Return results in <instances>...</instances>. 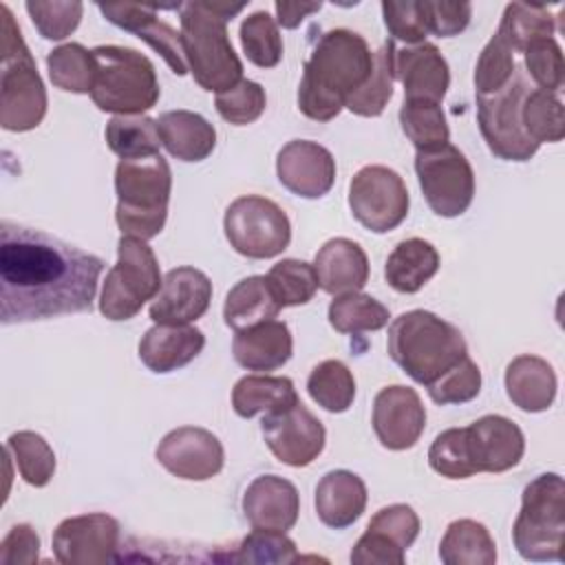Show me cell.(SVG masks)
<instances>
[{
	"mask_svg": "<svg viewBox=\"0 0 565 565\" xmlns=\"http://www.w3.org/2000/svg\"><path fill=\"white\" fill-rule=\"evenodd\" d=\"M104 260L11 221L0 223L2 324L90 311Z\"/></svg>",
	"mask_w": 565,
	"mask_h": 565,
	"instance_id": "obj_1",
	"label": "cell"
},
{
	"mask_svg": "<svg viewBox=\"0 0 565 565\" xmlns=\"http://www.w3.org/2000/svg\"><path fill=\"white\" fill-rule=\"evenodd\" d=\"M375 55L366 40L349 29L324 31L302 68L298 108L313 121H331L344 102L366 84Z\"/></svg>",
	"mask_w": 565,
	"mask_h": 565,
	"instance_id": "obj_2",
	"label": "cell"
},
{
	"mask_svg": "<svg viewBox=\"0 0 565 565\" xmlns=\"http://www.w3.org/2000/svg\"><path fill=\"white\" fill-rule=\"evenodd\" d=\"M245 9V2H181V44L188 71L210 93H223L243 79V62L234 53L227 22Z\"/></svg>",
	"mask_w": 565,
	"mask_h": 565,
	"instance_id": "obj_3",
	"label": "cell"
},
{
	"mask_svg": "<svg viewBox=\"0 0 565 565\" xmlns=\"http://www.w3.org/2000/svg\"><path fill=\"white\" fill-rule=\"evenodd\" d=\"M386 349L391 360L424 386L437 382L468 355L461 331L426 309L397 316L388 327Z\"/></svg>",
	"mask_w": 565,
	"mask_h": 565,
	"instance_id": "obj_4",
	"label": "cell"
},
{
	"mask_svg": "<svg viewBox=\"0 0 565 565\" xmlns=\"http://www.w3.org/2000/svg\"><path fill=\"white\" fill-rule=\"evenodd\" d=\"M172 172L161 154L121 159L115 168L117 210L115 221L121 236L154 238L168 218Z\"/></svg>",
	"mask_w": 565,
	"mask_h": 565,
	"instance_id": "obj_5",
	"label": "cell"
},
{
	"mask_svg": "<svg viewBox=\"0 0 565 565\" xmlns=\"http://www.w3.org/2000/svg\"><path fill=\"white\" fill-rule=\"evenodd\" d=\"M2 15V71H0V126L11 132H26L46 115V88L35 60L24 44L22 31L7 4Z\"/></svg>",
	"mask_w": 565,
	"mask_h": 565,
	"instance_id": "obj_6",
	"label": "cell"
},
{
	"mask_svg": "<svg viewBox=\"0 0 565 565\" xmlns=\"http://www.w3.org/2000/svg\"><path fill=\"white\" fill-rule=\"evenodd\" d=\"M97 77L90 99L104 113L141 115L150 110L161 95L152 62L135 49L102 44L93 49Z\"/></svg>",
	"mask_w": 565,
	"mask_h": 565,
	"instance_id": "obj_7",
	"label": "cell"
},
{
	"mask_svg": "<svg viewBox=\"0 0 565 565\" xmlns=\"http://www.w3.org/2000/svg\"><path fill=\"white\" fill-rule=\"evenodd\" d=\"M512 541L525 561L563 558L565 483L561 475L543 472L523 488Z\"/></svg>",
	"mask_w": 565,
	"mask_h": 565,
	"instance_id": "obj_8",
	"label": "cell"
},
{
	"mask_svg": "<svg viewBox=\"0 0 565 565\" xmlns=\"http://www.w3.org/2000/svg\"><path fill=\"white\" fill-rule=\"evenodd\" d=\"M163 285L159 260L152 247L135 236H121L117 243V263L108 269L99 311L108 320H130L152 300Z\"/></svg>",
	"mask_w": 565,
	"mask_h": 565,
	"instance_id": "obj_9",
	"label": "cell"
},
{
	"mask_svg": "<svg viewBox=\"0 0 565 565\" xmlns=\"http://www.w3.org/2000/svg\"><path fill=\"white\" fill-rule=\"evenodd\" d=\"M530 88V77L516 68L499 93L477 95L479 130L490 152L499 159L527 161L539 150V143L525 135L521 124V106Z\"/></svg>",
	"mask_w": 565,
	"mask_h": 565,
	"instance_id": "obj_10",
	"label": "cell"
},
{
	"mask_svg": "<svg viewBox=\"0 0 565 565\" xmlns=\"http://www.w3.org/2000/svg\"><path fill=\"white\" fill-rule=\"evenodd\" d=\"M225 238L247 258H274L291 241V223L285 210L271 199L245 194L230 203L223 216Z\"/></svg>",
	"mask_w": 565,
	"mask_h": 565,
	"instance_id": "obj_11",
	"label": "cell"
},
{
	"mask_svg": "<svg viewBox=\"0 0 565 565\" xmlns=\"http://www.w3.org/2000/svg\"><path fill=\"white\" fill-rule=\"evenodd\" d=\"M415 172L428 207L444 218L463 214L475 196V172L466 154L450 141L415 152Z\"/></svg>",
	"mask_w": 565,
	"mask_h": 565,
	"instance_id": "obj_12",
	"label": "cell"
},
{
	"mask_svg": "<svg viewBox=\"0 0 565 565\" xmlns=\"http://www.w3.org/2000/svg\"><path fill=\"white\" fill-rule=\"evenodd\" d=\"M408 203L404 179L386 166H364L349 183L353 218L375 234L395 230L406 218Z\"/></svg>",
	"mask_w": 565,
	"mask_h": 565,
	"instance_id": "obj_13",
	"label": "cell"
},
{
	"mask_svg": "<svg viewBox=\"0 0 565 565\" xmlns=\"http://www.w3.org/2000/svg\"><path fill=\"white\" fill-rule=\"evenodd\" d=\"M53 554L64 565H106L119 561V523L106 512L64 519L53 532Z\"/></svg>",
	"mask_w": 565,
	"mask_h": 565,
	"instance_id": "obj_14",
	"label": "cell"
},
{
	"mask_svg": "<svg viewBox=\"0 0 565 565\" xmlns=\"http://www.w3.org/2000/svg\"><path fill=\"white\" fill-rule=\"evenodd\" d=\"M260 433L271 455L291 468L309 466L324 448V426L302 402L269 413L260 422Z\"/></svg>",
	"mask_w": 565,
	"mask_h": 565,
	"instance_id": "obj_15",
	"label": "cell"
},
{
	"mask_svg": "<svg viewBox=\"0 0 565 565\" xmlns=\"http://www.w3.org/2000/svg\"><path fill=\"white\" fill-rule=\"evenodd\" d=\"M157 461L174 477L185 481H205L221 472L225 452L218 437L199 426H179L170 430L154 450Z\"/></svg>",
	"mask_w": 565,
	"mask_h": 565,
	"instance_id": "obj_16",
	"label": "cell"
},
{
	"mask_svg": "<svg viewBox=\"0 0 565 565\" xmlns=\"http://www.w3.org/2000/svg\"><path fill=\"white\" fill-rule=\"evenodd\" d=\"M386 44L391 73L393 79L402 82L404 99H428L441 104L450 84V71L439 49L430 42L397 46L388 40Z\"/></svg>",
	"mask_w": 565,
	"mask_h": 565,
	"instance_id": "obj_17",
	"label": "cell"
},
{
	"mask_svg": "<svg viewBox=\"0 0 565 565\" xmlns=\"http://www.w3.org/2000/svg\"><path fill=\"white\" fill-rule=\"evenodd\" d=\"M426 428V408L415 388L384 386L373 399V430L388 450L413 448Z\"/></svg>",
	"mask_w": 565,
	"mask_h": 565,
	"instance_id": "obj_18",
	"label": "cell"
},
{
	"mask_svg": "<svg viewBox=\"0 0 565 565\" xmlns=\"http://www.w3.org/2000/svg\"><path fill=\"white\" fill-rule=\"evenodd\" d=\"M276 174L291 194L320 199L333 188L335 159L316 141L294 139L280 148L276 157Z\"/></svg>",
	"mask_w": 565,
	"mask_h": 565,
	"instance_id": "obj_19",
	"label": "cell"
},
{
	"mask_svg": "<svg viewBox=\"0 0 565 565\" xmlns=\"http://www.w3.org/2000/svg\"><path fill=\"white\" fill-rule=\"evenodd\" d=\"M97 9L115 26L135 33L139 40L150 44L172 68L174 75L188 73V62L183 55L181 33L168 22L159 20V4H135V2H99Z\"/></svg>",
	"mask_w": 565,
	"mask_h": 565,
	"instance_id": "obj_20",
	"label": "cell"
},
{
	"mask_svg": "<svg viewBox=\"0 0 565 565\" xmlns=\"http://www.w3.org/2000/svg\"><path fill=\"white\" fill-rule=\"evenodd\" d=\"M210 300L212 282L201 269L174 267L150 302V318L154 324H190L207 311Z\"/></svg>",
	"mask_w": 565,
	"mask_h": 565,
	"instance_id": "obj_21",
	"label": "cell"
},
{
	"mask_svg": "<svg viewBox=\"0 0 565 565\" xmlns=\"http://www.w3.org/2000/svg\"><path fill=\"white\" fill-rule=\"evenodd\" d=\"M466 441L475 472H505L525 452L521 428L503 415H483L466 426Z\"/></svg>",
	"mask_w": 565,
	"mask_h": 565,
	"instance_id": "obj_22",
	"label": "cell"
},
{
	"mask_svg": "<svg viewBox=\"0 0 565 565\" xmlns=\"http://www.w3.org/2000/svg\"><path fill=\"white\" fill-rule=\"evenodd\" d=\"M300 494L296 486L278 475L256 477L243 494V514L254 530L287 532L296 525Z\"/></svg>",
	"mask_w": 565,
	"mask_h": 565,
	"instance_id": "obj_23",
	"label": "cell"
},
{
	"mask_svg": "<svg viewBox=\"0 0 565 565\" xmlns=\"http://www.w3.org/2000/svg\"><path fill=\"white\" fill-rule=\"evenodd\" d=\"M318 287L327 294L340 296L347 291H360L369 280L366 252L351 238L327 241L313 258Z\"/></svg>",
	"mask_w": 565,
	"mask_h": 565,
	"instance_id": "obj_24",
	"label": "cell"
},
{
	"mask_svg": "<svg viewBox=\"0 0 565 565\" xmlns=\"http://www.w3.org/2000/svg\"><path fill=\"white\" fill-rule=\"evenodd\" d=\"M205 347V335L192 324H154L139 342L141 362L154 373H170L190 364Z\"/></svg>",
	"mask_w": 565,
	"mask_h": 565,
	"instance_id": "obj_25",
	"label": "cell"
},
{
	"mask_svg": "<svg viewBox=\"0 0 565 565\" xmlns=\"http://www.w3.org/2000/svg\"><path fill=\"white\" fill-rule=\"evenodd\" d=\"M294 340L287 322L265 320L236 331L232 340L234 360L247 371H274L289 362Z\"/></svg>",
	"mask_w": 565,
	"mask_h": 565,
	"instance_id": "obj_26",
	"label": "cell"
},
{
	"mask_svg": "<svg viewBox=\"0 0 565 565\" xmlns=\"http://www.w3.org/2000/svg\"><path fill=\"white\" fill-rule=\"evenodd\" d=\"M313 505L327 527L344 530L362 516L366 508V486L351 470H331L318 481Z\"/></svg>",
	"mask_w": 565,
	"mask_h": 565,
	"instance_id": "obj_27",
	"label": "cell"
},
{
	"mask_svg": "<svg viewBox=\"0 0 565 565\" xmlns=\"http://www.w3.org/2000/svg\"><path fill=\"white\" fill-rule=\"evenodd\" d=\"M556 373L539 355H516L505 369V393L525 413L547 411L556 397Z\"/></svg>",
	"mask_w": 565,
	"mask_h": 565,
	"instance_id": "obj_28",
	"label": "cell"
},
{
	"mask_svg": "<svg viewBox=\"0 0 565 565\" xmlns=\"http://www.w3.org/2000/svg\"><path fill=\"white\" fill-rule=\"evenodd\" d=\"M157 130L161 146L181 161H203L216 146L214 126L192 110H168L159 115Z\"/></svg>",
	"mask_w": 565,
	"mask_h": 565,
	"instance_id": "obj_29",
	"label": "cell"
},
{
	"mask_svg": "<svg viewBox=\"0 0 565 565\" xmlns=\"http://www.w3.org/2000/svg\"><path fill=\"white\" fill-rule=\"evenodd\" d=\"M282 305L278 302L267 276H247L225 296L223 320L230 329L241 331L265 320H274Z\"/></svg>",
	"mask_w": 565,
	"mask_h": 565,
	"instance_id": "obj_30",
	"label": "cell"
},
{
	"mask_svg": "<svg viewBox=\"0 0 565 565\" xmlns=\"http://www.w3.org/2000/svg\"><path fill=\"white\" fill-rule=\"evenodd\" d=\"M439 269L437 249L424 238H406L395 245L384 265L386 282L399 294L419 291Z\"/></svg>",
	"mask_w": 565,
	"mask_h": 565,
	"instance_id": "obj_31",
	"label": "cell"
},
{
	"mask_svg": "<svg viewBox=\"0 0 565 565\" xmlns=\"http://www.w3.org/2000/svg\"><path fill=\"white\" fill-rule=\"evenodd\" d=\"M298 393L289 377L278 375H245L234 384L232 406L236 415L249 419L260 413H278L294 406Z\"/></svg>",
	"mask_w": 565,
	"mask_h": 565,
	"instance_id": "obj_32",
	"label": "cell"
},
{
	"mask_svg": "<svg viewBox=\"0 0 565 565\" xmlns=\"http://www.w3.org/2000/svg\"><path fill=\"white\" fill-rule=\"evenodd\" d=\"M439 558L446 565H494L497 545L483 523L457 519L441 536Z\"/></svg>",
	"mask_w": 565,
	"mask_h": 565,
	"instance_id": "obj_33",
	"label": "cell"
},
{
	"mask_svg": "<svg viewBox=\"0 0 565 565\" xmlns=\"http://www.w3.org/2000/svg\"><path fill=\"white\" fill-rule=\"evenodd\" d=\"M49 77L55 88L66 93H90L97 77V60L93 51L82 46L79 42H68L53 49L46 55Z\"/></svg>",
	"mask_w": 565,
	"mask_h": 565,
	"instance_id": "obj_34",
	"label": "cell"
},
{
	"mask_svg": "<svg viewBox=\"0 0 565 565\" xmlns=\"http://www.w3.org/2000/svg\"><path fill=\"white\" fill-rule=\"evenodd\" d=\"M106 143L121 159H143L159 154L161 137L157 119L146 115H115L106 124Z\"/></svg>",
	"mask_w": 565,
	"mask_h": 565,
	"instance_id": "obj_35",
	"label": "cell"
},
{
	"mask_svg": "<svg viewBox=\"0 0 565 565\" xmlns=\"http://www.w3.org/2000/svg\"><path fill=\"white\" fill-rule=\"evenodd\" d=\"M388 309L362 291L340 294L329 305V324L340 333L377 331L388 324Z\"/></svg>",
	"mask_w": 565,
	"mask_h": 565,
	"instance_id": "obj_36",
	"label": "cell"
},
{
	"mask_svg": "<svg viewBox=\"0 0 565 565\" xmlns=\"http://www.w3.org/2000/svg\"><path fill=\"white\" fill-rule=\"evenodd\" d=\"M554 20L556 18L547 11V7L510 2L503 11V18L497 31L505 38L512 51L523 53L532 42L543 38H554V31H556Z\"/></svg>",
	"mask_w": 565,
	"mask_h": 565,
	"instance_id": "obj_37",
	"label": "cell"
},
{
	"mask_svg": "<svg viewBox=\"0 0 565 565\" xmlns=\"http://www.w3.org/2000/svg\"><path fill=\"white\" fill-rule=\"evenodd\" d=\"M521 124L525 135L541 143H556L565 137V113L558 93L530 88L521 106Z\"/></svg>",
	"mask_w": 565,
	"mask_h": 565,
	"instance_id": "obj_38",
	"label": "cell"
},
{
	"mask_svg": "<svg viewBox=\"0 0 565 565\" xmlns=\"http://www.w3.org/2000/svg\"><path fill=\"white\" fill-rule=\"evenodd\" d=\"M399 124L415 150H433L450 139L446 115L437 102L404 99L399 108Z\"/></svg>",
	"mask_w": 565,
	"mask_h": 565,
	"instance_id": "obj_39",
	"label": "cell"
},
{
	"mask_svg": "<svg viewBox=\"0 0 565 565\" xmlns=\"http://www.w3.org/2000/svg\"><path fill=\"white\" fill-rule=\"evenodd\" d=\"M309 397L329 413H344L355 399V380L340 360H324L307 377Z\"/></svg>",
	"mask_w": 565,
	"mask_h": 565,
	"instance_id": "obj_40",
	"label": "cell"
},
{
	"mask_svg": "<svg viewBox=\"0 0 565 565\" xmlns=\"http://www.w3.org/2000/svg\"><path fill=\"white\" fill-rule=\"evenodd\" d=\"M7 452L13 457L20 477L35 488L46 486L55 472V452L49 441L33 430H18L7 439Z\"/></svg>",
	"mask_w": 565,
	"mask_h": 565,
	"instance_id": "obj_41",
	"label": "cell"
},
{
	"mask_svg": "<svg viewBox=\"0 0 565 565\" xmlns=\"http://www.w3.org/2000/svg\"><path fill=\"white\" fill-rule=\"evenodd\" d=\"M241 46L258 68H274L282 60V38L267 11H254L241 22Z\"/></svg>",
	"mask_w": 565,
	"mask_h": 565,
	"instance_id": "obj_42",
	"label": "cell"
},
{
	"mask_svg": "<svg viewBox=\"0 0 565 565\" xmlns=\"http://www.w3.org/2000/svg\"><path fill=\"white\" fill-rule=\"evenodd\" d=\"M300 561L296 543L285 532L254 530L236 550L230 554V563H254V565H287Z\"/></svg>",
	"mask_w": 565,
	"mask_h": 565,
	"instance_id": "obj_43",
	"label": "cell"
},
{
	"mask_svg": "<svg viewBox=\"0 0 565 565\" xmlns=\"http://www.w3.org/2000/svg\"><path fill=\"white\" fill-rule=\"evenodd\" d=\"M267 280L282 307L307 305L318 289V276L313 265L298 258H282L280 263H276L269 269Z\"/></svg>",
	"mask_w": 565,
	"mask_h": 565,
	"instance_id": "obj_44",
	"label": "cell"
},
{
	"mask_svg": "<svg viewBox=\"0 0 565 565\" xmlns=\"http://www.w3.org/2000/svg\"><path fill=\"white\" fill-rule=\"evenodd\" d=\"M373 55H375V64H373L371 77L366 79V84L362 88H358L344 102V108H349L353 115H360V117L382 115L388 99L393 97V73H391L388 44H384Z\"/></svg>",
	"mask_w": 565,
	"mask_h": 565,
	"instance_id": "obj_45",
	"label": "cell"
},
{
	"mask_svg": "<svg viewBox=\"0 0 565 565\" xmlns=\"http://www.w3.org/2000/svg\"><path fill=\"white\" fill-rule=\"evenodd\" d=\"M516 62L514 51L505 38L497 31L483 46L475 66V90L477 95L499 93L514 75Z\"/></svg>",
	"mask_w": 565,
	"mask_h": 565,
	"instance_id": "obj_46",
	"label": "cell"
},
{
	"mask_svg": "<svg viewBox=\"0 0 565 565\" xmlns=\"http://www.w3.org/2000/svg\"><path fill=\"white\" fill-rule=\"evenodd\" d=\"M428 463L437 475L446 479H468L477 475L468 452L466 426L439 433L428 448Z\"/></svg>",
	"mask_w": 565,
	"mask_h": 565,
	"instance_id": "obj_47",
	"label": "cell"
},
{
	"mask_svg": "<svg viewBox=\"0 0 565 565\" xmlns=\"http://www.w3.org/2000/svg\"><path fill=\"white\" fill-rule=\"evenodd\" d=\"M214 106L225 121L234 126H247L263 115L267 106V95L258 82L243 77L232 88L218 93Z\"/></svg>",
	"mask_w": 565,
	"mask_h": 565,
	"instance_id": "obj_48",
	"label": "cell"
},
{
	"mask_svg": "<svg viewBox=\"0 0 565 565\" xmlns=\"http://www.w3.org/2000/svg\"><path fill=\"white\" fill-rule=\"evenodd\" d=\"M24 9L44 40H64L77 29L84 13V4L77 0H53V2L29 0Z\"/></svg>",
	"mask_w": 565,
	"mask_h": 565,
	"instance_id": "obj_49",
	"label": "cell"
},
{
	"mask_svg": "<svg viewBox=\"0 0 565 565\" xmlns=\"http://www.w3.org/2000/svg\"><path fill=\"white\" fill-rule=\"evenodd\" d=\"M525 75L536 84V88L558 93L563 86V51L554 38H543L532 42L523 51Z\"/></svg>",
	"mask_w": 565,
	"mask_h": 565,
	"instance_id": "obj_50",
	"label": "cell"
},
{
	"mask_svg": "<svg viewBox=\"0 0 565 565\" xmlns=\"http://www.w3.org/2000/svg\"><path fill=\"white\" fill-rule=\"evenodd\" d=\"M428 388V395L435 404H463L479 395L481 391V371L479 366L466 355L457 366H452L446 375H441L437 382H433Z\"/></svg>",
	"mask_w": 565,
	"mask_h": 565,
	"instance_id": "obj_51",
	"label": "cell"
},
{
	"mask_svg": "<svg viewBox=\"0 0 565 565\" xmlns=\"http://www.w3.org/2000/svg\"><path fill=\"white\" fill-rule=\"evenodd\" d=\"M384 24L393 42L422 44L426 42L428 29L422 13V0H384L382 2Z\"/></svg>",
	"mask_w": 565,
	"mask_h": 565,
	"instance_id": "obj_52",
	"label": "cell"
},
{
	"mask_svg": "<svg viewBox=\"0 0 565 565\" xmlns=\"http://www.w3.org/2000/svg\"><path fill=\"white\" fill-rule=\"evenodd\" d=\"M366 527H373L377 532H384L388 539H393L399 547L408 550L417 534H419V516L417 512L406 503H393L386 508H380Z\"/></svg>",
	"mask_w": 565,
	"mask_h": 565,
	"instance_id": "obj_53",
	"label": "cell"
},
{
	"mask_svg": "<svg viewBox=\"0 0 565 565\" xmlns=\"http://www.w3.org/2000/svg\"><path fill=\"white\" fill-rule=\"evenodd\" d=\"M422 13L426 20L428 33H435L437 38H452L468 26L472 18V4L446 2V0H422Z\"/></svg>",
	"mask_w": 565,
	"mask_h": 565,
	"instance_id": "obj_54",
	"label": "cell"
},
{
	"mask_svg": "<svg viewBox=\"0 0 565 565\" xmlns=\"http://www.w3.org/2000/svg\"><path fill=\"white\" fill-rule=\"evenodd\" d=\"M40 554V536L29 523H18L0 543L2 565H31Z\"/></svg>",
	"mask_w": 565,
	"mask_h": 565,
	"instance_id": "obj_55",
	"label": "cell"
},
{
	"mask_svg": "<svg viewBox=\"0 0 565 565\" xmlns=\"http://www.w3.org/2000/svg\"><path fill=\"white\" fill-rule=\"evenodd\" d=\"M276 24L282 29H296L305 18L311 13H318L322 9V2H282L276 0Z\"/></svg>",
	"mask_w": 565,
	"mask_h": 565,
	"instance_id": "obj_56",
	"label": "cell"
}]
</instances>
